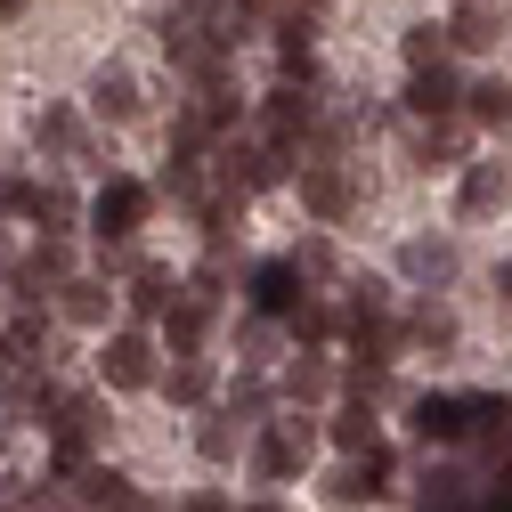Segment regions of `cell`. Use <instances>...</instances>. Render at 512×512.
Instances as JSON below:
<instances>
[{
    "instance_id": "1",
    "label": "cell",
    "mask_w": 512,
    "mask_h": 512,
    "mask_svg": "<svg viewBox=\"0 0 512 512\" xmlns=\"http://www.w3.org/2000/svg\"><path fill=\"white\" fill-rule=\"evenodd\" d=\"M212 163H220V187H228V196H261V187L285 179V147H269V139H228Z\"/></svg>"
},
{
    "instance_id": "2",
    "label": "cell",
    "mask_w": 512,
    "mask_h": 512,
    "mask_svg": "<svg viewBox=\"0 0 512 512\" xmlns=\"http://www.w3.org/2000/svg\"><path fill=\"white\" fill-rule=\"evenodd\" d=\"M147 212H155V187H139V179H106L98 204H90V228H98L106 244H131V236L147 228Z\"/></svg>"
},
{
    "instance_id": "3",
    "label": "cell",
    "mask_w": 512,
    "mask_h": 512,
    "mask_svg": "<svg viewBox=\"0 0 512 512\" xmlns=\"http://www.w3.org/2000/svg\"><path fill=\"white\" fill-rule=\"evenodd\" d=\"M309 456H317V423H309V415H285V423L261 431V447H252V472H261V480H293Z\"/></svg>"
},
{
    "instance_id": "4",
    "label": "cell",
    "mask_w": 512,
    "mask_h": 512,
    "mask_svg": "<svg viewBox=\"0 0 512 512\" xmlns=\"http://www.w3.org/2000/svg\"><path fill=\"white\" fill-rule=\"evenodd\" d=\"M98 374H106V391H147V382H155V342H147L139 326L106 334V350H98Z\"/></svg>"
},
{
    "instance_id": "5",
    "label": "cell",
    "mask_w": 512,
    "mask_h": 512,
    "mask_svg": "<svg viewBox=\"0 0 512 512\" xmlns=\"http://www.w3.org/2000/svg\"><path fill=\"white\" fill-rule=\"evenodd\" d=\"M74 285V252H66V236H41L33 252H25V277H17V301L25 309H41L49 293H66Z\"/></svg>"
},
{
    "instance_id": "6",
    "label": "cell",
    "mask_w": 512,
    "mask_h": 512,
    "mask_svg": "<svg viewBox=\"0 0 512 512\" xmlns=\"http://www.w3.org/2000/svg\"><path fill=\"white\" fill-rule=\"evenodd\" d=\"M309 309V285L293 261H261L252 269V317H301Z\"/></svg>"
},
{
    "instance_id": "7",
    "label": "cell",
    "mask_w": 512,
    "mask_h": 512,
    "mask_svg": "<svg viewBox=\"0 0 512 512\" xmlns=\"http://www.w3.org/2000/svg\"><path fill=\"white\" fill-rule=\"evenodd\" d=\"M407 423H415V439H423V447H456V439H472V399L431 391V399H415V407H407Z\"/></svg>"
},
{
    "instance_id": "8",
    "label": "cell",
    "mask_w": 512,
    "mask_h": 512,
    "mask_svg": "<svg viewBox=\"0 0 512 512\" xmlns=\"http://www.w3.org/2000/svg\"><path fill=\"white\" fill-rule=\"evenodd\" d=\"M326 496L350 512V504H374V496H391V447H374V456H350L334 480H326Z\"/></svg>"
},
{
    "instance_id": "9",
    "label": "cell",
    "mask_w": 512,
    "mask_h": 512,
    "mask_svg": "<svg viewBox=\"0 0 512 512\" xmlns=\"http://www.w3.org/2000/svg\"><path fill=\"white\" fill-rule=\"evenodd\" d=\"M301 204H309L317 220H350V204H358V179H350L342 163H301Z\"/></svg>"
},
{
    "instance_id": "10",
    "label": "cell",
    "mask_w": 512,
    "mask_h": 512,
    "mask_svg": "<svg viewBox=\"0 0 512 512\" xmlns=\"http://www.w3.org/2000/svg\"><path fill=\"white\" fill-rule=\"evenodd\" d=\"M309 122H317V98H309L301 82H277V90H269V106H261V139H269V147H293Z\"/></svg>"
},
{
    "instance_id": "11",
    "label": "cell",
    "mask_w": 512,
    "mask_h": 512,
    "mask_svg": "<svg viewBox=\"0 0 512 512\" xmlns=\"http://www.w3.org/2000/svg\"><path fill=\"white\" fill-rule=\"evenodd\" d=\"M204 334H212V301H204V293H179V301H171V317H163L171 358H196V350H204Z\"/></svg>"
},
{
    "instance_id": "12",
    "label": "cell",
    "mask_w": 512,
    "mask_h": 512,
    "mask_svg": "<svg viewBox=\"0 0 512 512\" xmlns=\"http://www.w3.org/2000/svg\"><path fill=\"white\" fill-rule=\"evenodd\" d=\"M399 277L447 285V277H456V244H447V236H407V244H399Z\"/></svg>"
},
{
    "instance_id": "13",
    "label": "cell",
    "mask_w": 512,
    "mask_h": 512,
    "mask_svg": "<svg viewBox=\"0 0 512 512\" xmlns=\"http://www.w3.org/2000/svg\"><path fill=\"white\" fill-rule=\"evenodd\" d=\"M504 196H512L504 163H464V187H456V212H464V220H488Z\"/></svg>"
},
{
    "instance_id": "14",
    "label": "cell",
    "mask_w": 512,
    "mask_h": 512,
    "mask_svg": "<svg viewBox=\"0 0 512 512\" xmlns=\"http://www.w3.org/2000/svg\"><path fill=\"white\" fill-rule=\"evenodd\" d=\"M504 33H512V17H504V9H488V0H464L456 25H447V49H496Z\"/></svg>"
},
{
    "instance_id": "15",
    "label": "cell",
    "mask_w": 512,
    "mask_h": 512,
    "mask_svg": "<svg viewBox=\"0 0 512 512\" xmlns=\"http://www.w3.org/2000/svg\"><path fill=\"white\" fill-rule=\"evenodd\" d=\"M472 447H480V456H512V399L504 391L472 399Z\"/></svg>"
},
{
    "instance_id": "16",
    "label": "cell",
    "mask_w": 512,
    "mask_h": 512,
    "mask_svg": "<svg viewBox=\"0 0 512 512\" xmlns=\"http://www.w3.org/2000/svg\"><path fill=\"white\" fill-rule=\"evenodd\" d=\"M179 293H187V285H179L163 261H139V269H131V309H139V317H171Z\"/></svg>"
},
{
    "instance_id": "17",
    "label": "cell",
    "mask_w": 512,
    "mask_h": 512,
    "mask_svg": "<svg viewBox=\"0 0 512 512\" xmlns=\"http://www.w3.org/2000/svg\"><path fill=\"white\" fill-rule=\"evenodd\" d=\"M0 350L17 358V374H25V366H49V317H41V309H17L9 334H0Z\"/></svg>"
},
{
    "instance_id": "18",
    "label": "cell",
    "mask_w": 512,
    "mask_h": 512,
    "mask_svg": "<svg viewBox=\"0 0 512 512\" xmlns=\"http://www.w3.org/2000/svg\"><path fill=\"white\" fill-rule=\"evenodd\" d=\"M456 98H464V90H456V74H447V66L407 82V114H415V122H447V114H456Z\"/></svg>"
},
{
    "instance_id": "19",
    "label": "cell",
    "mask_w": 512,
    "mask_h": 512,
    "mask_svg": "<svg viewBox=\"0 0 512 512\" xmlns=\"http://www.w3.org/2000/svg\"><path fill=\"white\" fill-rule=\"evenodd\" d=\"M33 147H41V155H74V163H82L90 147H82V122H74V106H41V114H33Z\"/></svg>"
},
{
    "instance_id": "20",
    "label": "cell",
    "mask_w": 512,
    "mask_h": 512,
    "mask_svg": "<svg viewBox=\"0 0 512 512\" xmlns=\"http://www.w3.org/2000/svg\"><path fill=\"white\" fill-rule=\"evenodd\" d=\"M25 220H33L41 236H66V228L82 220V204H74V187H66V179H49V187L33 179V212H25Z\"/></svg>"
},
{
    "instance_id": "21",
    "label": "cell",
    "mask_w": 512,
    "mask_h": 512,
    "mask_svg": "<svg viewBox=\"0 0 512 512\" xmlns=\"http://www.w3.org/2000/svg\"><path fill=\"white\" fill-rule=\"evenodd\" d=\"M82 504H90V512H155V504L139 496V480H122V472H106V464L82 480Z\"/></svg>"
},
{
    "instance_id": "22",
    "label": "cell",
    "mask_w": 512,
    "mask_h": 512,
    "mask_svg": "<svg viewBox=\"0 0 512 512\" xmlns=\"http://www.w3.org/2000/svg\"><path fill=\"white\" fill-rule=\"evenodd\" d=\"M464 139H472V131H464L456 114H447V122H423V131H415V163H423V171H447V163H464Z\"/></svg>"
},
{
    "instance_id": "23",
    "label": "cell",
    "mask_w": 512,
    "mask_h": 512,
    "mask_svg": "<svg viewBox=\"0 0 512 512\" xmlns=\"http://www.w3.org/2000/svg\"><path fill=\"white\" fill-rule=\"evenodd\" d=\"M90 98H98V114H106V122H131V114L147 106V98H139V74H131V66H106V74L90 82Z\"/></svg>"
},
{
    "instance_id": "24",
    "label": "cell",
    "mask_w": 512,
    "mask_h": 512,
    "mask_svg": "<svg viewBox=\"0 0 512 512\" xmlns=\"http://www.w3.org/2000/svg\"><path fill=\"white\" fill-rule=\"evenodd\" d=\"M57 309H66V326H106V277H74Z\"/></svg>"
},
{
    "instance_id": "25",
    "label": "cell",
    "mask_w": 512,
    "mask_h": 512,
    "mask_svg": "<svg viewBox=\"0 0 512 512\" xmlns=\"http://www.w3.org/2000/svg\"><path fill=\"white\" fill-rule=\"evenodd\" d=\"M236 447H244V423H236L228 407L196 423V456H204V464H228V456H236Z\"/></svg>"
},
{
    "instance_id": "26",
    "label": "cell",
    "mask_w": 512,
    "mask_h": 512,
    "mask_svg": "<svg viewBox=\"0 0 512 512\" xmlns=\"http://www.w3.org/2000/svg\"><path fill=\"white\" fill-rule=\"evenodd\" d=\"M98 431H106V399H90V391H74L66 407H57V439H82V447H90Z\"/></svg>"
},
{
    "instance_id": "27",
    "label": "cell",
    "mask_w": 512,
    "mask_h": 512,
    "mask_svg": "<svg viewBox=\"0 0 512 512\" xmlns=\"http://www.w3.org/2000/svg\"><path fill=\"white\" fill-rule=\"evenodd\" d=\"M464 114H472V122H488V131H504V122H512V82H496V74H488V82H472V90H464Z\"/></svg>"
},
{
    "instance_id": "28",
    "label": "cell",
    "mask_w": 512,
    "mask_h": 512,
    "mask_svg": "<svg viewBox=\"0 0 512 512\" xmlns=\"http://www.w3.org/2000/svg\"><path fill=\"white\" fill-rule=\"evenodd\" d=\"M334 391V366L317 358V350H301L293 366H285V399H326Z\"/></svg>"
},
{
    "instance_id": "29",
    "label": "cell",
    "mask_w": 512,
    "mask_h": 512,
    "mask_svg": "<svg viewBox=\"0 0 512 512\" xmlns=\"http://www.w3.org/2000/svg\"><path fill=\"white\" fill-rule=\"evenodd\" d=\"M399 49H407V66H415V74H439V66H447V25H407Z\"/></svg>"
},
{
    "instance_id": "30",
    "label": "cell",
    "mask_w": 512,
    "mask_h": 512,
    "mask_svg": "<svg viewBox=\"0 0 512 512\" xmlns=\"http://www.w3.org/2000/svg\"><path fill=\"white\" fill-rule=\"evenodd\" d=\"M163 391H171L179 407H204V399H212V366H204V358H179V366L163 374Z\"/></svg>"
},
{
    "instance_id": "31",
    "label": "cell",
    "mask_w": 512,
    "mask_h": 512,
    "mask_svg": "<svg viewBox=\"0 0 512 512\" xmlns=\"http://www.w3.org/2000/svg\"><path fill=\"white\" fill-rule=\"evenodd\" d=\"M334 447H342V456H374V447H382L374 415H366V407H342V415H334Z\"/></svg>"
},
{
    "instance_id": "32",
    "label": "cell",
    "mask_w": 512,
    "mask_h": 512,
    "mask_svg": "<svg viewBox=\"0 0 512 512\" xmlns=\"http://www.w3.org/2000/svg\"><path fill=\"white\" fill-rule=\"evenodd\" d=\"M293 334H301V350H326V342L342 334V309H334V301H309V309L293 317Z\"/></svg>"
},
{
    "instance_id": "33",
    "label": "cell",
    "mask_w": 512,
    "mask_h": 512,
    "mask_svg": "<svg viewBox=\"0 0 512 512\" xmlns=\"http://www.w3.org/2000/svg\"><path fill=\"white\" fill-rule=\"evenodd\" d=\"M228 415H236L244 431H252V423H261V431H269V382H261V374H244V382H236V391H228Z\"/></svg>"
},
{
    "instance_id": "34",
    "label": "cell",
    "mask_w": 512,
    "mask_h": 512,
    "mask_svg": "<svg viewBox=\"0 0 512 512\" xmlns=\"http://www.w3.org/2000/svg\"><path fill=\"white\" fill-rule=\"evenodd\" d=\"M407 342H423V350H447V342H456V317H447L439 301H423V309L407 317Z\"/></svg>"
},
{
    "instance_id": "35",
    "label": "cell",
    "mask_w": 512,
    "mask_h": 512,
    "mask_svg": "<svg viewBox=\"0 0 512 512\" xmlns=\"http://www.w3.org/2000/svg\"><path fill=\"white\" fill-rule=\"evenodd\" d=\"M293 269H301V285L334 277V236H301V244H293Z\"/></svg>"
},
{
    "instance_id": "36",
    "label": "cell",
    "mask_w": 512,
    "mask_h": 512,
    "mask_svg": "<svg viewBox=\"0 0 512 512\" xmlns=\"http://www.w3.org/2000/svg\"><path fill=\"white\" fill-rule=\"evenodd\" d=\"M342 382H350V391H358V407H366V399H382V391H391V366H366V358H350V374H342Z\"/></svg>"
},
{
    "instance_id": "37",
    "label": "cell",
    "mask_w": 512,
    "mask_h": 512,
    "mask_svg": "<svg viewBox=\"0 0 512 512\" xmlns=\"http://www.w3.org/2000/svg\"><path fill=\"white\" fill-rule=\"evenodd\" d=\"M236 212H244V196H228V187H220V196H212V204H204V236H212V244H220V236H228V228H236Z\"/></svg>"
},
{
    "instance_id": "38",
    "label": "cell",
    "mask_w": 512,
    "mask_h": 512,
    "mask_svg": "<svg viewBox=\"0 0 512 512\" xmlns=\"http://www.w3.org/2000/svg\"><path fill=\"white\" fill-rule=\"evenodd\" d=\"M269 350H277V334H269V317H252V326H244V366H269Z\"/></svg>"
},
{
    "instance_id": "39",
    "label": "cell",
    "mask_w": 512,
    "mask_h": 512,
    "mask_svg": "<svg viewBox=\"0 0 512 512\" xmlns=\"http://www.w3.org/2000/svg\"><path fill=\"white\" fill-rule=\"evenodd\" d=\"M9 212H33V187H25V179H9V171H0V220H9Z\"/></svg>"
},
{
    "instance_id": "40",
    "label": "cell",
    "mask_w": 512,
    "mask_h": 512,
    "mask_svg": "<svg viewBox=\"0 0 512 512\" xmlns=\"http://www.w3.org/2000/svg\"><path fill=\"white\" fill-rule=\"evenodd\" d=\"M122 269H139V252L131 244H98V277H122Z\"/></svg>"
},
{
    "instance_id": "41",
    "label": "cell",
    "mask_w": 512,
    "mask_h": 512,
    "mask_svg": "<svg viewBox=\"0 0 512 512\" xmlns=\"http://www.w3.org/2000/svg\"><path fill=\"white\" fill-rule=\"evenodd\" d=\"M17 277H25V252H17L9 236H0V285H9V293H17Z\"/></svg>"
},
{
    "instance_id": "42",
    "label": "cell",
    "mask_w": 512,
    "mask_h": 512,
    "mask_svg": "<svg viewBox=\"0 0 512 512\" xmlns=\"http://www.w3.org/2000/svg\"><path fill=\"white\" fill-rule=\"evenodd\" d=\"M236 9H244V17H293L285 0H236Z\"/></svg>"
},
{
    "instance_id": "43",
    "label": "cell",
    "mask_w": 512,
    "mask_h": 512,
    "mask_svg": "<svg viewBox=\"0 0 512 512\" xmlns=\"http://www.w3.org/2000/svg\"><path fill=\"white\" fill-rule=\"evenodd\" d=\"M179 512H228V504H220V496H187Z\"/></svg>"
},
{
    "instance_id": "44",
    "label": "cell",
    "mask_w": 512,
    "mask_h": 512,
    "mask_svg": "<svg viewBox=\"0 0 512 512\" xmlns=\"http://www.w3.org/2000/svg\"><path fill=\"white\" fill-rule=\"evenodd\" d=\"M488 512H512V480H504V488H496V496H488Z\"/></svg>"
},
{
    "instance_id": "45",
    "label": "cell",
    "mask_w": 512,
    "mask_h": 512,
    "mask_svg": "<svg viewBox=\"0 0 512 512\" xmlns=\"http://www.w3.org/2000/svg\"><path fill=\"white\" fill-rule=\"evenodd\" d=\"M9 382H17V358H9V350H0V391H9Z\"/></svg>"
},
{
    "instance_id": "46",
    "label": "cell",
    "mask_w": 512,
    "mask_h": 512,
    "mask_svg": "<svg viewBox=\"0 0 512 512\" xmlns=\"http://www.w3.org/2000/svg\"><path fill=\"white\" fill-rule=\"evenodd\" d=\"M496 293H504V301H512V261H504V269H496Z\"/></svg>"
},
{
    "instance_id": "47",
    "label": "cell",
    "mask_w": 512,
    "mask_h": 512,
    "mask_svg": "<svg viewBox=\"0 0 512 512\" xmlns=\"http://www.w3.org/2000/svg\"><path fill=\"white\" fill-rule=\"evenodd\" d=\"M25 9H33V0H0V17H25Z\"/></svg>"
},
{
    "instance_id": "48",
    "label": "cell",
    "mask_w": 512,
    "mask_h": 512,
    "mask_svg": "<svg viewBox=\"0 0 512 512\" xmlns=\"http://www.w3.org/2000/svg\"><path fill=\"white\" fill-rule=\"evenodd\" d=\"M244 512H285V504H269V496H261V504H244Z\"/></svg>"
}]
</instances>
